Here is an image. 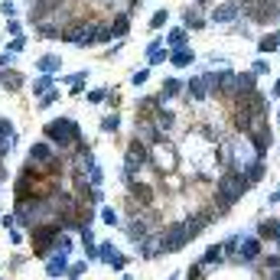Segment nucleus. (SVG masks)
<instances>
[{
  "mask_svg": "<svg viewBox=\"0 0 280 280\" xmlns=\"http://www.w3.org/2000/svg\"><path fill=\"white\" fill-rule=\"evenodd\" d=\"M251 189V179L244 173H235V169H231V173H225L222 179H218V193H215V209L218 212H228L231 206H235L238 199H241L244 193H248Z\"/></svg>",
  "mask_w": 280,
  "mask_h": 280,
  "instance_id": "obj_1",
  "label": "nucleus"
},
{
  "mask_svg": "<svg viewBox=\"0 0 280 280\" xmlns=\"http://www.w3.org/2000/svg\"><path fill=\"white\" fill-rule=\"evenodd\" d=\"M46 140L56 143V147H78V143H81V131H78L75 121L56 118L52 124H46Z\"/></svg>",
  "mask_w": 280,
  "mask_h": 280,
  "instance_id": "obj_2",
  "label": "nucleus"
},
{
  "mask_svg": "<svg viewBox=\"0 0 280 280\" xmlns=\"http://www.w3.org/2000/svg\"><path fill=\"white\" fill-rule=\"evenodd\" d=\"M59 231H62V225H59V222H52V225H36V228H33V251H36V254H46L49 248H56Z\"/></svg>",
  "mask_w": 280,
  "mask_h": 280,
  "instance_id": "obj_3",
  "label": "nucleus"
},
{
  "mask_svg": "<svg viewBox=\"0 0 280 280\" xmlns=\"http://www.w3.org/2000/svg\"><path fill=\"white\" fill-rule=\"evenodd\" d=\"M150 163V150L143 140H131V147H127V166H124V176L127 179H134V173H137L140 166H147Z\"/></svg>",
  "mask_w": 280,
  "mask_h": 280,
  "instance_id": "obj_4",
  "label": "nucleus"
},
{
  "mask_svg": "<svg viewBox=\"0 0 280 280\" xmlns=\"http://www.w3.org/2000/svg\"><path fill=\"white\" fill-rule=\"evenodd\" d=\"M235 111H244V114H251V118H261V114H267V98H264L261 91L238 95L235 98Z\"/></svg>",
  "mask_w": 280,
  "mask_h": 280,
  "instance_id": "obj_5",
  "label": "nucleus"
},
{
  "mask_svg": "<svg viewBox=\"0 0 280 280\" xmlns=\"http://www.w3.org/2000/svg\"><path fill=\"white\" fill-rule=\"evenodd\" d=\"M62 39L72 46H91L95 43V26L91 23H72L69 30H62Z\"/></svg>",
  "mask_w": 280,
  "mask_h": 280,
  "instance_id": "obj_6",
  "label": "nucleus"
},
{
  "mask_svg": "<svg viewBox=\"0 0 280 280\" xmlns=\"http://www.w3.org/2000/svg\"><path fill=\"white\" fill-rule=\"evenodd\" d=\"M241 17V0H225L212 10V23H235Z\"/></svg>",
  "mask_w": 280,
  "mask_h": 280,
  "instance_id": "obj_7",
  "label": "nucleus"
},
{
  "mask_svg": "<svg viewBox=\"0 0 280 280\" xmlns=\"http://www.w3.org/2000/svg\"><path fill=\"white\" fill-rule=\"evenodd\" d=\"M257 91V75L254 72H238L235 75V98L238 95H251Z\"/></svg>",
  "mask_w": 280,
  "mask_h": 280,
  "instance_id": "obj_8",
  "label": "nucleus"
},
{
  "mask_svg": "<svg viewBox=\"0 0 280 280\" xmlns=\"http://www.w3.org/2000/svg\"><path fill=\"white\" fill-rule=\"evenodd\" d=\"M257 254H261V238H241L238 257H241V261H254Z\"/></svg>",
  "mask_w": 280,
  "mask_h": 280,
  "instance_id": "obj_9",
  "label": "nucleus"
},
{
  "mask_svg": "<svg viewBox=\"0 0 280 280\" xmlns=\"http://www.w3.org/2000/svg\"><path fill=\"white\" fill-rule=\"evenodd\" d=\"M98 257H101L105 264H111V267H124V264H127V257L118 254V251H114V244H101V248H98Z\"/></svg>",
  "mask_w": 280,
  "mask_h": 280,
  "instance_id": "obj_10",
  "label": "nucleus"
},
{
  "mask_svg": "<svg viewBox=\"0 0 280 280\" xmlns=\"http://www.w3.org/2000/svg\"><path fill=\"white\" fill-rule=\"evenodd\" d=\"M52 156H56V153H52L49 143H33L30 153H26V160H30V163H49Z\"/></svg>",
  "mask_w": 280,
  "mask_h": 280,
  "instance_id": "obj_11",
  "label": "nucleus"
},
{
  "mask_svg": "<svg viewBox=\"0 0 280 280\" xmlns=\"http://www.w3.org/2000/svg\"><path fill=\"white\" fill-rule=\"evenodd\" d=\"M65 257H69V254H59V251H56V254H52L49 261H46V274H49V277H62L65 270H69Z\"/></svg>",
  "mask_w": 280,
  "mask_h": 280,
  "instance_id": "obj_12",
  "label": "nucleus"
},
{
  "mask_svg": "<svg viewBox=\"0 0 280 280\" xmlns=\"http://www.w3.org/2000/svg\"><path fill=\"white\" fill-rule=\"evenodd\" d=\"M169 62H173L176 69H186V65H193V62H196V52L189 49V46H182V49H173Z\"/></svg>",
  "mask_w": 280,
  "mask_h": 280,
  "instance_id": "obj_13",
  "label": "nucleus"
},
{
  "mask_svg": "<svg viewBox=\"0 0 280 280\" xmlns=\"http://www.w3.org/2000/svg\"><path fill=\"white\" fill-rule=\"evenodd\" d=\"M257 235H261V241H277L280 238V218H274V222H261L257 225Z\"/></svg>",
  "mask_w": 280,
  "mask_h": 280,
  "instance_id": "obj_14",
  "label": "nucleus"
},
{
  "mask_svg": "<svg viewBox=\"0 0 280 280\" xmlns=\"http://www.w3.org/2000/svg\"><path fill=\"white\" fill-rule=\"evenodd\" d=\"M111 33H114V39H124L127 33H131V17H127V13H118V17L111 20Z\"/></svg>",
  "mask_w": 280,
  "mask_h": 280,
  "instance_id": "obj_15",
  "label": "nucleus"
},
{
  "mask_svg": "<svg viewBox=\"0 0 280 280\" xmlns=\"http://www.w3.org/2000/svg\"><path fill=\"white\" fill-rule=\"evenodd\" d=\"M153 124L160 127L163 134H166V131H173V124H176V114H173V111H166V108H160V111L153 114Z\"/></svg>",
  "mask_w": 280,
  "mask_h": 280,
  "instance_id": "obj_16",
  "label": "nucleus"
},
{
  "mask_svg": "<svg viewBox=\"0 0 280 280\" xmlns=\"http://www.w3.org/2000/svg\"><path fill=\"white\" fill-rule=\"evenodd\" d=\"M160 62H166V49L160 46V39H153L147 46V65H160Z\"/></svg>",
  "mask_w": 280,
  "mask_h": 280,
  "instance_id": "obj_17",
  "label": "nucleus"
},
{
  "mask_svg": "<svg viewBox=\"0 0 280 280\" xmlns=\"http://www.w3.org/2000/svg\"><path fill=\"white\" fill-rule=\"evenodd\" d=\"M189 98H196V101L209 98V85H206V78H202V75H196V78L189 81Z\"/></svg>",
  "mask_w": 280,
  "mask_h": 280,
  "instance_id": "obj_18",
  "label": "nucleus"
},
{
  "mask_svg": "<svg viewBox=\"0 0 280 280\" xmlns=\"http://www.w3.org/2000/svg\"><path fill=\"white\" fill-rule=\"evenodd\" d=\"M257 49H261V52H277V49H280V30L257 39Z\"/></svg>",
  "mask_w": 280,
  "mask_h": 280,
  "instance_id": "obj_19",
  "label": "nucleus"
},
{
  "mask_svg": "<svg viewBox=\"0 0 280 280\" xmlns=\"http://www.w3.org/2000/svg\"><path fill=\"white\" fill-rule=\"evenodd\" d=\"M0 85H7L10 91H17V88L23 85V75H20V72H10V69H0Z\"/></svg>",
  "mask_w": 280,
  "mask_h": 280,
  "instance_id": "obj_20",
  "label": "nucleus"
},
{
  "mask_svg": "<svg viewBox=\"0 0 280 280\" xmlns=\"http://www.w3.org/2000/svg\"><path fill=\"white\" fill-rule=\"evenodd\" d=\"M179 91H182V81H179V78H166V81H163V91H160V101L176 98Z\"/></svg>",
  "mask_w": 280,
  "mask_h": 280,
  "instance_id": "obj_21",
  "label": "nucleus"
},
{
  "mask_svg": "<svg viewBox=\"0 0 280 280\" xmlns=\"http://www.w3.org/2000/svg\"><path fill=\"white\" fill-rule=\"evenodd\" d=\"M36 65H39V72H46V75H56V72H59V65H62V59H59V56H43Z\"/></svg>",
  "mask_w": 280,
  "mask_h": 280,
  "instance_id": "obj_22",
  "label": "nucleus"
},
{
  "mask_svg": "<svg viewBox=\"0 0 280 280\" xmlns=\"http://www.w3.org/2000/svg\"><path fill=\"white\" fill-rule=\"evenodd\" d=\"M264 173H267V169H264L261 156H257V160H251V163H248V173H244V176H248L251 182H261V179H264Z\"/></svg>",
  "mask_w": 280,
  "mask_h": 280,
  "instance_id": "obj_23",
  "label": "nucleus"
},
{
  "mask_svg": "<svg viewBox=\"0 0 280 280\" xmlns=\"http://www.w3.org/2000/svg\"><path fill=\"white\" fill-rule=\"evenodd\" d=\"M30 88H33V95H46V91H52V75H46V72H43Z\"/></svg>",
  "mask_w": 280,
  "mask_h": 280,
  "instance_id": "obj_24",
  "label": "nucleus"
},
{
  "mask_svg": "<svg viewBox=\"0 0 280 280\" xmlns=\"http://www.w3.org/2000/svg\"><path fill=\"white\" fill-rule=\"evenodd\" d=\"M182 23H186L189 30H202V26H206V20H202L196 10H182Z\"/></svg>",
  "mask_w": 280,
  "mask_h": 280,
  "instance_id": "obj_25",
  "label": "nucleus"
},
{
  "mask_svg": "<svg viewBox=\"0 0 280 280\" xmlns=\"http://www.w3.org/2000/svg\"><path fill=\"white\" fill-rule=\"evenodd\" d=\"M39 36H43V39H62V26H56V23H39Z\"/></svg>",
  "mask_w": 280,
  "mask_h": 280,
  "instance_id": "obj_26",
  "label": "nucleus"
},
{
  "mask_svg": "<svg viewBox=\"0 0 280 280\" xmlns=\"http://www.w3.org/2000/svg\"><path fill=\"white\" fill-rule=\"evenodd\" d=\"M238 248H241V238H238V235H231V238H225V244H222V251H225V257H238Z\"/></svg>",
  "mask_w": 280,
  "mask_h": 280,
  "instance_id": "obj_27",
  "label": "nucleus"
},
{
  "mask_svg": "<svg viewBox=\"0 0 280 280\" xmlns=\"http://www.w3.org/2000/svg\"><path fill=\"white\" fill-rule=\"evenodd\" d=\"M169 46H173V49H182V46H186V30H182V26L169 30Z\"/></svg>",
  "mask_w": 280,
  "mask_h": 280,
  "instance_id": "obj_28",
  "label": "nucleus"
},
{
  "mask_svg": "<svg viewBox=\"0 0 280 280\" xmlns=\"http://www.w3.org/2000/svg\"><path fill=\"white\" fill-rule=\"evenodd\" d=\"M56 251H59V254H69V251H72V238L65 235V231H59V238H56Z\"/></svg>",
  "mask_w": 280,
  "mask_h": 280,
  "instance_id": "obj_29",
  "label": "nucleus"
},
{
  "mask_svg": "<svg viewBox=\"0 0 280 280\" xmlns=\"http://www.w3.org/2000/svg\"><path fill=\"white\" fill-rule=\"evenodd\" d=\"M222 257H225V251H222V248H218V244H215V248H209V251H206V257H202V264H206V267H209V264L222 261Z\"/></svg>",
  "mask_w": 280,
  "mask_h": 280,
  "instance_id": "obj_30",
  "label": "nucleus"
},
{
  "mask_svg": "<svg viewBox=\"0 0 280 280\" xmlns=\"http://www.w3.org/2000/svg\"><path fill=\"white\" fill-rule=\"evenodd\" d=\"M169 23V13L166 10H156L153 17H150V26H153V30H160V26H166Z\"/></svg>",
  "mask_w": 280,
  "mask_h": 280,
  "instance_id": "obj_31",
  "label": "nucleus"
},
{
  "mask_svg": "<svg viewBox=\"0 0 280 280\" xmlns=\"http://www.w3.org/2000/svg\"><path fill=\"white\" fill-rule=\"evenodd\" d=\"M202 78H206V85H209V91L215 95L218 91V81H222V72H206L202 75Z\"/></svg>",
  "mask_w": 280,
  "mask_h": 280,
  "instance_id": "obj_32",
  "label": "nucleus"
},
{
  "mask_svg": "<svg viewBox=\"0 0 280 280\" xmlns=\"http://www.w3.org/2000/svg\"><path fill=\"white\" fill-rule=\"evenodd\" d=\"M59 101V91H46V95H39V108H49V105H56Z\"/></svg>",
  "mask_w": 280,
  "mask_h": 280,
  "instance_id": "obj_33",
  "label": "nucleus"
},
{
  "mask_svg": "<svg viewBox=\"0 0 280 280\" xmlns=\"http://www.w3.org/2000/svg\"><path fill=\"white\" fill-rule=\"evenodd\" d=\"M101 131H118V114H108V118H101Z\"/></svg>",
  "mask_w": 280,
  "mask_h": 280,
  "instance_id": "obj_34",
  "label": "nucleus"
},
{
  "mask_svg": "<svg viewBox=\"0 0 280 280\" xmlns=\"http://www.w3.org/2000/svg\"><path fill=\"white\" fill-rule=\"evenodd\" d=\"M85 267H88V264H85V261H81V264H72V267H69V270H65V274H69L72 280H78L81 274H85Z\"/></svg>",
  "mask_w": 280,
  "mask_h": 280,
  "instance_id": "obj_35",
  "label": "nucleus"
},
{
  "mask_svg": "<svg viewBox=\"0 0 280 280\" xmlns=\"http://www.w3.org/2000/svg\"><path fill=\"white\" fill-rule=\"evenodd\" d=\"M101 222H105V225H118V215H114V212L105 206V209H101Z\"/></svg>",
  "mask_w": 280,
  "mask_h": 280,
  "instance_id": "obj_36",
  "label": "nucleus"
},
{
  "mask_svg": "<svg viewBox=\"0 0 280 280\" xmlns=\"http://www.w3.org/2000/svg\"><path fill=\"white\" fill-rule=\"evenodd\" d=\"M264 267H267V270H277V267H280V254H267V257H264Z\"/></svg>",
  "mask_w": 280,
  "mask_h": 280,
  "instance_id": "obj_37",
  "label": "nucleus"
},
{
  "mask_svg": "<svg viewBox=\"0 0 280 280\" xmlns=\"http://www.w3.org/2000/svg\"><path fill=\"white\" fill-rule=\"evenodd\" d=\"M150 78V72L147 69H140V72H134V85H143V81Z\"/></svg>",
  "mask_w": 280,
  "mask_h": 280,
  "instance_id": "obj_38",
  "label": "nucleus"
},
{
  "mask_svg": "<svg viewBox=\"0 0 280 280\" xmlns=\"http://www.w3.org/2000/svg\"><path fill=\"white\" fill-rule=\"evenodd\" d=\"M88 98H91L95 105H98V101H105V98H108V91H105V88H98V91H91V95H88Z\"/></svg>",
  "mask_w": 280,
  "mask_h": 280,
  "instance_id": "obj_39",
  "label": "nucleus"
},
{
  "mask_svg": "<svg viewBox=\"0 0 280 280\" xmlns=\"http://www.w3.org/2000/svg\"><path fill=\"white\" fill-rule=\"evenodd\" d=\"M251 72H254V75H261V72H267V62H264V59H257V62H254V65H251Z\"/></svg>",
  "mask_w": 280,
  "mask_h": 280,
  "instance_id": "obj_40",
  "label": "nucleus"
},
{
  "mask_svg": "<svg viewBox=\"0 0 280 280\" xmlns=\"http://www.w3.org/2000/svg\"><path fill=\"white\" fill-rule=\"evenodd\" d=\"M0 13H4V17H13V13H17V7H13V4H0Z\"/></svg>",
  "mask_w": 280,
  "mask_h": 280,
  "instance_id": "obj_41",
  "label": "nucleus"
},
{
  "mask_svg": "<svg viewBox=\"0 0 280 280\" xmlns=\"http://www.w3.org/2000/svg\"><path fill=\"white\" fill-rule=\"evenodd\" d=\"M7 33H10V36H20V23H17V20H10V23H7Z\"/></svg>",
  "mask_w": 280,
  "mask_h": 280,
  "instance_id": "obj_42",
  "label": "nucleus"
},
{
  "mask_svg": "<svg viewBox=\"0 0 280 280\" xmlns=\"http://www.w3.org/2000/svg\"><path fill=\"white\" fill-rule=\"evenodd\" d=\"M10 59H13V52H0V69H7V65H10Z\"/></svg>",
  "mask_w": 280,
  "mask_h": 280,
  "instance_id": "obj_43",
  "label": "nucleus"
},
{
  "mask_svg": "<svg viewBox=\"0 0 280 280\" xmlns=\"http://www.w3.org/2000/svg\"><path fill=\"white\" fill-rule=\"evenodd\" d=\"M20 49H23V36H17V39L10 43V52H20Z\"/></svg>",
  "mask_w": 280,
  "mask_h": 280,
  "instance_id": "obj_44",
  "label": "nucleus"
},
{
  "mask_svg": "<svg viewBox=\"0 0 280 280\" xmlns=\"http://www.w3.org/2000/svg\"><path fill=\"white\" fill-rule=\"evenodd\" d=\"M0 134H13V127H10V121H0Z\"/></svg>",
  "mask_w": 280,
  "mask_h": 280,
  "instance_id": "obj_45",
  "label": "nucleus"
},
{
  "mask_svg": "<svg viewBox=\"0 0 280 280\" xmlns=\"http://www.w3.org/2000/svg\"><path fill=\"white\" fill-rule=\"evenodd\" d=\"M270 280H280V267H277V270H274V277H270Z\"/></svg>",
  "mask_w": 280,
  "mask_h": 280,
  "instance_id": "obj_46",
  "label": "nucleus"
},
{
  "mask_svg": "<svg viewBox=\"0 0 280 280\" xmlns=\"http://www.w3.org/2000/svg\"><path fill=\"white\" fill-rule=\"evenodd\" d=\"M274 95H280V81H277V85H274Z\"/></svg>",
  "mask_w": 280,
  "mask_h": 280,
  "instance_id": "obj_47",
  "label": "nucleus"
},
{
  "mask_svg": "<svg viewBox=\"0 0 280 280\" xmlns=\"http://www.w3.org/2000/svg\"><path fill=\"white\" fill-rule=\"evenodd\" d=\"M196 4H209V0H196Z\"/></svg>",
  "mask_w": 280,
  "mask_h": 280,
  "instance_id": "obj_48",
  "label": "nucleus"
},
{
  "mask_svg": "<svg viewBox=\"0 0 280 280\" xmlns=\"http://www.w3.org/2000/svg\"><path fill=\"white\" fill-rule=\"evenodd\" d=\"M131 7H137V0H131Z\"/></svg>",
  "mask_w": 280,
  "mask_h": 280,
  "instance_id": "obj_49",
  "label": "nucleus"
},
{
  "mask_svg": "<svg viewBox=\"0 0 280 280\" xmlns=\"http://www.w3.org/2000/svg\"><path fill=\"white\" fill-rule=\"evenodd\" d=\"M169 280H179V277H169Z\"/></svg>",
  "mask_w": 280,
  "mask_h": 280,
  "instance_id": "obj_50",
  "label": "nucleus"
},
{
  "mask_svg": "<svg viewBox=\"0 0 280 280\" xmlns=\"http://www.w3.org/2000/svg\"><path fill=\"white\" fill-rule=\"evenodd\" d=\"M277 244H280V238H277Z\"/></svg>",
  "mask_w": 280,
  "mask_h": 280,
  "instance_id": "obj_51",
  "label": "nucleus"
}]
</instances>
